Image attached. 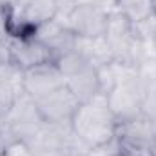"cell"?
I'll use <instances>...</instances> for the list:
<instances>
[{
	"instance_id": "cell-1",
	"label": "cell",
	"mask_w": 156,
	"mask_h": 156,
	"mask_svg": "<svg viewBox=\"0 0 156 156\" xmlns=\"http://www.w3.org/2000/svg\"><path fill=\"white\" fill-rule=\"evenodd\" d=\"M73 131L93 149L111 142L116 136L118 120L107 105L104 93H98L87 102L78 105L76 113L71 118Z\"/></svg>"
},
{
	"instance_id": "cell-2",
	"label": "cell",
	"mask_w": 156,
	"mask_h": 156,
	"mask_svg": "<svg viewBox=\"0 0 156 156\" xmlns=\"http://www.w3.org/2000/svg\"><path fill=\"white\" fill-rule=\"evenodd\" d=\"M44 123L45 122L38 113L37 102L26 91H22L11 109L2 116L0 144H4V147H9L13 144H22L26 147L44 127Z\"/></svg>"
},
{
	"instance_id": "cell-3",
	"label": "cell",
	"mask_w": 156,
	"mask_h": 156,
	"mask_svg": "<svg viewBox=\"0 0 156 156\" xmlns=\"http://www.w3.org/2000/svg\"><path fill=\"white\" fill-rule=\"evenodd\" d=\"M104 38L109 44L116 62L138 67V64L145 58V53H144L145 44L136 37L133 24L116 9L107 15Z\"/></svg>"
},
{
	"instance_id": "cell-4",
	"label": "cell",
	"mask_w": 156,
	"mask_h": 156,
	"mask_svg": "<svg viewBox=\"0 0 156 156\" xmlns=\"http://www.w3.org/2000/svg\"><path fill=\"white\" fill-rule=\"evenodd\" d=\"M56 67L64 75L66 85L78 98V102H87L100 93V78L98 69L89 64L78 51H71L60 58H56Z\"/></svg>"
},
{
	"instance_id": "cell-5",
	"label": "cell",
	"mask_w": 156,
	"mask_h": 156,
	"mask_svg": "<svg viewBox=\"0 0 156 156\" xmlns=\"http://www.w3.org/2000/svg\"><path fill=\"white\" fill-rule=\"evenodd\" d=\"M107 105L116 116L118 122L133 118L144 111L145 91L138 80V73H133L125 78H120L116 83L105 93Z\"/></svg>"
},
{
	"instance_id": "cell-6",
	"label": "cell",
	"mask_w": 156,
	"mask_h": 156,
	"mask_svg": "<svg viewBox=\"0 0 156 156\" xmlns=\"http://www.w3.org/2000/svg\"><path fill=\"white\" fill-rule=\"evenodd\" d=\"M7 58L18 71H29L44 64H55L56 56L53 51L37 38H9L7 40Z\"/></svg>"
},
{
	"instance_id": "cell-7",
	"label": "cell",
	"mask_w": 156,
	"mask_h": 156,
	"mask_svg": "<svg viewBox=\"0 0 156 156\" xmlns=\"http://www.w3.org/2000/svg\"><path fill=\"white\" fill-rule=\"evenodd\" d=\"M107 15L109 11L94 4H78L67 15V18L60 22H64L80 38H96V37H104L105 33Z\"/></svg>"
},
{
	"instance_id": "cell-8",
	"label": "cell",
	"mask_w": 156,
	"mask_h": 156,
	"mask_svg": "<svg viewBox=\"0 0 156 156\" xmlns=\"http://www.w3.org/2000/svg\"><path fill=\"white\" fill-rule=\"evenodd\" d=\"M116 138L125 145L156 151V118L142 111L136 116L118 122Z\"/></svg>"
},
{
	"instance_id": "cell-9",
	"label": "cell",
	"mask_w": 156,
	"mask_h": 156,
	"mask_svg": "<svg viewBox=\"0 0 156 156\" xmlns=\"http://www.w3.org/2000/svg\"><path fill=\"white\" fill-rule=\"evenodd\" d=\"M66 85L64 75L56 67V64H44L22 73V89L38 102L44 96L51 94L53 91Z\"/></svg>"
},
{
	"instance_id": "cell-10",
	"label": "cell",
	"mask_w": 156,
	"mask_h": 156,
	"mask_svg": "<svg viewBox=\"0 0 156 156\" xmlns=\"http://www.w3.org/2000/svg\"><path fill=\"white\" fill-rule=\"evenodd\" d=\"M78 105V98L71 93V89L67 85L53 91L51 94L44 96L42 100L37 102L38 113L42 115L44 122L49 123H60V122H71L73 115L76 113Z\"/></svg>"
},
{
	"instance_id": "cell-11",
	"label": "cell",
	"mask_w": 156,
	"mask_h": 156,
	"mask_svg": "<svg viewBox=\"0 0 156 156\" xmlns=\"http://www.w3.org/2000/svg\"><path fill=\"white\" fill-rule=\"evenodd\" d=\"M33 38L47 45L56 58L76 51V35L58 18H51L44 24H40L33 33Z\"/></svg>"
},
{
	"instance_id": "cell-12",
	"label": "cell",
	"mask_w": 156,
	"mask_h": 156,
	"mask_svg": "<svg viewBox=\"0 0 156 156\" xmlns=\"http://www.w3.org/2000/svg\"><path fill=\"white\" fill-rule=\"evenodd\" d=\"M76 51L89 64H93L96 69L102 67V66H107L115 60L113 51H111L109 44L105 42L104 37H96V38H80V37H76Z\"/></svg>"
},
{
	"instance_id": "cell-13",
	"label": "cell",
	"mask_w": 156,
	"mask_h": 156,
	"mask_svg": "<svg viewBox=\"0 0 156 156\" xmlns=\"http://www.w3.org/2000/svg\"><path fill=\"white\" fill-rule=\"evenodd\" d=\"M115 9L131 24H138L156 13L154 0H115Z\"/></svg>"
},
{
	"instance_id": "cell-14",
	"label": "cell",
	"mask_w": 156,
	"mask_h": 156,
	"mask_svg": "<svg viewBox=\"0 0 156 156\" xmlns=\"http://www.w3.org/2000/svg\"><path fill=\"white\" fill-rule=\"evenodd\" d=\"M133 27H134L136 37L144 44H153L156 40V13L138 24H133Z\"/></svg>"
},
{
	"instance_id": "cell-15",
	"label": "cell",
	"mask_w": 156,
	"mask_h": 156,
	"mask_svg": "<svg viewBox=\"0 0 156 156\" xmlns=\"http://www.w3.org/2000/svg\"><path fill=\"white\" fill-rule=\"evenodd\" d=\"M0 129H2V115H0Z\"/></svg>"
},
{
	"instance_id": "cell-16",
	"label": "cell",
	"mask_w": 156,
	"mask_h": 156,
	"mask_svg": "<svg viewBox=\"0 0 156 156\" xmlns=\"http://www.w3.org/2000/svg\"><path fill=\"white\" fill-rule=\"evenodd\" d=\"M153 45H154V49H156V40H154V42H153Z\"/></svg>"
},
{
	"instance_id": "cell-17",
	"label": "cell",
	"mask_w": 156,
	"mask_h": 156,
	"mask_svg": "<svg viewBox=\"0 0 156 156\" xmlns=\"http://www.w3.org/2000/svg\"><path fill=\"white\" fill-rule=\"evenodd\" d=\"M154 2H156V0H154Z\"/></svg>"
}]
</instances>
